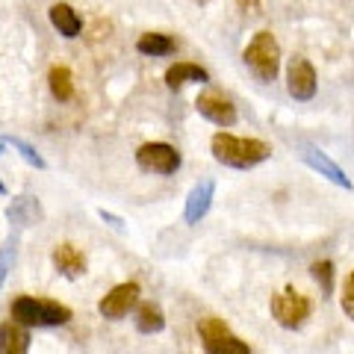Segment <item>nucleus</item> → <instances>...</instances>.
Masks as SVG:
<instances>
[{
  "mask_svg": "<svg viewBox=\"0 0 354 354\" xmlns=\"http://www.w3.org/2000/svg\"><path fill=\"white\" fill-rule=\"evenodd\" d=\"M186 83H209V71L195 62H174L171 68L165 71V86H169L171 92H177V88H183Z\"/></svg>",
  "mask_w": 354,
  "mask_h": 354,
  "instance_id": "obj_15",
  "label": "nucleus"
},
{
  "mask_svg": "<svg viewBox=\"0 0 354 354\" xmlns=\"http://www.w3.org/2000/svg\"><path fill=\"white\" fill-rule=\"evenodd\" d=\"M48 18H50L53 30H57L62 39H77V36L83 32V18H80V12H77L74 6H68V3H53V6L48 9Z\"/></svg>",
  "mask_w": 354,
  "mask_h": 354,
  "instance_id": "obj_13",
  "label": "nucleus"
},
{
  "mask_svg": "<svg viewBox=\"0 0 354 354\" xmlns=\"http://www.w3.org/2000/svg\"><path fill=\"white\" fill-rule=\"evenodd\" d=\"M245 65L254 71V77L263 83H272L281 74V44L269 30H260L257 36L248 41L245 53H242Z\"/></svg>",
  "mask_w": 354,
  "mask_h": 354,
  "instance_id": "obj_3",
  "label": "nucleus"
},
{
  "mask_svg": "<svg viewBox=\"0 0 354 354\" xmlns=\"http://www.w3.org/2000/svg\"><path fill=\"white\" fill-rule=\"evenodd\" d=\"M30 351V328L15 322V319H6L0 325V354H24Z\"/></svg>",
  "mask_w": 354,
  "mask_h": 354,
  "instance_id": "obj_14",
  "label": "nucleus"
},
{
  "mask_svg": "<svg viewBox=\"0 0 354 354\" xmlns=\"http://www.w3.org/2000/svg\"><path fill=\"white\" fill-rule=\"evenodd\" d=\"M9 319L27 325V328H59L68 325L74 319V310L65 307L50 298H39V295H18L9 304Z\"/></svg>",
  "mask_w": 354,
  "mask_h": 354,
  "instance_id": "obj_2",
  "label": "nucleus"
},
{
  "mask_svg": "<svg viewBox=\"0 0 354 354\" xmlns=\"http://www.w3.org/2000/svg\"><path fill=\"white\" fill-rule=\"evenodd\" d=\"M310 274H313V281L322 286V295H334V263L319 260V263L310 266Z\"/></svg>",
  "mask_w": 354,
  "mask_h": 354,
  "instance_id": "obj_21",
  "label": "nucleus"
},
{
  "mask_svg": "<svg viewBox=\"0 0 354 354\" xmlns=\"http://www.w3.org/2000/svg\"><path fill=\"white\" fill-rule=\"evenodd\" d=\"M136 50L142 53V57L162 59V57L177 53V39L169 36V32H142L139 41H136Z\"/></svg>",
  "mask_w": 354,
  "mask_h": 354,
  "instance_id": "obj_16",
  "label": "nucleus"
},
{
  "mask_svg": "<svg viewBox=\"0 0 354 354\" xmlns=\"http://www.w3.org/2000/svg\"><path fill=\"white\" fill-rule=\"evenodd\" d=\"M139 295H142V290H139V283L136 281H127V283H118V286H113L101 301H97V313H101L104 319H124L133 307L139 304Z\"/></svg>",
  "mask_w": 354,
  "mask_h": 354,
  "instance_id": "obj_7",
  "label": "nucleus"
},
{
  "mask_svg": "<svg viewBox=\"0 0 354 354\" xmlns=\"http://www.w3.org/2000/svg\"><path fill=\"white\" fill-rule=\"evenodd\" d=\"M97 216H101V218L106 221V225H113L115 230H121V227H124V221H121L118 216H113V213H106V209H97Z\"/></svg>",
  "mask_w": 354,
  "mask_h": 354,
  "instance_id": "obj_24",
  "label": "nucleus"
},
{
  "mask_svg": "<svg viewBox=\"0 0 354 354\" xmlns=\"http://www.w3.org/2000/svg\"><path fill=\"white\" fill-rule=\"evenodd\" d=\"M165 328V313L160 304L153 301H145L136 307V330L139 334H160Z\"/></svg>",
  "mask_w": 354,
  "mask_h": 354,
  "instance_id": "obj_18",
  "label": "nucleus"
},
{
  "mask_svg": "<svg viewBox=\"0 0 354 354\" xmlns=\"http://www.w3.org/2000/svg\"><path fill=\"white\" fill-rule=\"evenodd\" d=\"M198 337H201V346L209 354H251V346L242 342L239 337H234L227 330V325L221 322L218 316H207L198 322Z\"/></svg>",
  "mask_w": 354,
  "mask_h": 354,
  "instance_id": "obj_4",
  "label": "nucleus"
},
{
  "mask_svg": "<svg viewBox=\"0 0 354 354\" xmlns=\"http://www.w3.org/2000/svg\"><path fill=\"white\" fill-rule=\"evenodd\" d=\"M50 260H53V269H57L62 278H68V281L80 278V274L86 272V254L77 245H71V242H62V245L53 248Z\"/></svg>",
  "mask_w": 354,
  "mask_h": 354,
  "instance_id": "obj_12",
  "label": "nucleus"
},
{
  "mask_svg": "<svg viewBox=\"0 0 354 354\" xmlns=\"http://www.w3.org/2000/svg\"><path fill=\"white\" fill-rule=\"evenodd\" d=\"M257 3V0H239V6H254Z\"/></svg>",
  "mask_w": 354,
  "mask_h": 354,
  "instance_id": "obj_25",
  "label": "nucleus"
},
{
  "mask_svg": "<svg viewBox=\"0 0 354 354\" xmlns=\"http://www.w3.org/2000/svg\"><path fill=\"white\" fill-rule=\"evenodd\" d=\"M310 313H313V298H307L295 290H283L278 295H272V316L286 330L301 328L310 319Z\"/></svg>",
  "mask_w": 354,
  "mask_h": 354,
  "instance_id": "obj_5",
  "label": "nucleus"
},
{
  "mask_svg": "<svg viewBox=\"0 0 354 354\" xmlns=\"http://www.w3.org/2000/svg\"><path fill=\"white\" fill-rule=\"evenodd\" d=\"M180 162V151L171 148L169 142H148L136 151V165L148 174H174Z\"/></svg>",
  "mask_w": 354,
  "mask_h": 354,
  "instance_id": "obj_6",
  "label": "nucleus"
},
{
  "mask_svg": "<svg viewBox=\"0 0 354 354\" xmlns=\"http://www.w3.org/2000/svg\"><path fill=\"white\" fill-rule=\"evenodd\" d=\"M0 195H6V183L3 180H0Z\"/></svg>",
  "mask_w": 354,
  "mask_h": 354,
  "instance_id": "obj_26",
  "label": "nucleus"
},
{
  "mask_svg": "<svg viewBox=\"0 0 354 354\" xmlns=\"http://www.w3.org/2000/svg\"><path fill=\"white\" fill-rule=\"evenodd\" d=\"M15 257H18V236H9L3 242V248H0V286H3V281L9 278V272H12Z\"/></svg>",
  "mask_w": 354,
  "mask_h": 354,
  "instance_id": "obj_22",
  "label": "nucleus"
},
{
  "mask_svg": "<svg viewBox=\"0 0 354 354\" xmlns=\"http://www.w3.org/2000/svg\"><path fill=\"white\" fill-rule=\"evenodd\" d=\"M316 68L304 57H292L286 65V92L295 101H313L316 97Z\"/></svg>",
  "mask_w": 354,
  "mask_h": 354,
  "instance_id": "obj_9",
  "label": "nucleus"
},
{
  "mask_svg": "<svg viewBox=\"0 0 354 354\" xmlns=\"http://www.w3.org/2000/svg\"><path fill=\"white\" fill-rule=\"evenodd\" d=\"M213 198H216V183L213 180L195 183L189 189V195H186V207H183L186 225H201V218L209 213V207H213Z\"/></svg>",
  "mask_w": 354,
  "mask_h": 354,
  "instance_id": "obj_11",
  "label": "nucleus"
},
{
  "mask_svg": "<svg viewBox=\"0 0 354 354\" xmlns=\"http://www.w3.org/2000/svg\"><path fill=\"white\" fill-rule=\"evenodd\" d=\"M195 109L201 113L207 121H213L216 127H234L236 124V106L230 97H225L221 92H216V88H207V92L198 95L195 101Z\"/></svg>",
  "mask_w": 354,
  "mask_h": 354,
  "instance_id": "obj_8",
  "label": "nucleus"
},
{
  "mask_svg": "<svg viewBox=\"0 0 354 354\" xmlns=\"http://www.w3.org/2000/svg\"><path fill=\"white\" fill-rule=\"evenodd\" d=\"M3 148H6V139H0V153H3Z\"/></svg>",
  "mask_w": 354,
  "mask_h": 354,
  "instance_id": "obj_27",
  "label": "nucleus"
},
{
  "mask_svg": "<svg viewBox=\"0 0 354 354\" xmlns=\"http://www.w3.org/2000/svg\"><path fill=\"white\" fill-rule=\"evenodd\" d=\"M6 218L12 221L15 227H27L32 221L41 218V207H39V198L36 195H18L12 198V204L6 207Z\"/></svg>",
  "mask_w": 354,
  "mask_h": 354,
  "instance_id": "obj_17",
  "label": "nucleus"
},
{
  "mask_svg": "<svg viewBox=\"0 0 354 354\" xmlns=\"http://www.w3.org/2000/svg\"><path fill=\"white\" fill-rule=\"evenodd\" d=\"M3 139H6V145H12V148L21 153V160H24L27 165H32V169H39V171L48 169V162H44V157H41V153H39L36 148L30 145V142H24L21 136H3Z\"/></svg>",
  "mask_w": 354,
  "mask_h": 354,
  "instance_id": "obj_20",
  "label": "nucleus"
},
{
  "mask_svg": "<svg viewBox=\"0 0 354 354\" xmlns=\"http://www.w3.org/2000/svg\"><path fill=\"white\" fill-rule=\"evenodd\" d=\"M339 298H342V310H346V316L354 322V272L346 278V283H342V295Z\"/></svg>",
  "mask_w": 354,
  "mask_h": 354,
  "instance_id": "obj_23",
  "label": "nucleus"
},
{
  "mask_svg": "<svg viewBox=\"0 0 354 354\" xmlns=\"http://www.w3.org/2000/svg\"><path fill=\"white\" fill-rule=\"evenodd\" d=\"M195 3H198V6H204V3H209V0H195Z\"/></svg>",
  "mask_w": 354,
  "mask_h": 354,
  "instance_id": "obj_28",
  "label": "nucleus"
},
{
  "mask_svg": "<svg viewBox=\"0 0 354 354\" xmlns=\"http://www.w3.org/2000/svg\"><path fill=\"white\" fill-rule=\"evenodd\" d=\"M209 151H213L216 162L227 165V169H239V171H248L272 157V148L263 139H239L225 130L209 139Z\"/></svg>",
  "mask_w": 354,
  "mask_h": 354,
  "instance_id": "obj_1",
  "label": "nucleus"
},
{
  "mask_svg": "<svg viewBox=\"0 0 354 354\" xmlns=\"http://www.w3.org/2000/svg\"><path fill=\"white\" fill-rule=\"evenodd\" d=\"M48 86H50V95L57 97L59 104H68L74 97V77L65 65H53L48 71Z\"/></svg>",
  "mask_w": 354,
  "mask_h": 354,
  "instance_id": "obj_19",
  "label": "nucleus"
},
{
  "mask_svg": "<svg viewBox=\"0 0 354 354\" xmlns=\"http://www.w3.org/2000/svg\"><path fill=\"white\" fill-rule=\"evenodd\" d=\"M301 160H304L319 177H325V180H330L334 186H342V189H354V183L348 180V174L342 171L325 151H319V148H313V145H304V148H301Z\"/></svg>",
  "mask_w": 354,
  "mask_h": 354,
  "instance_id": "obj_10",
  "label": "nucleus"
}]
</instances>
